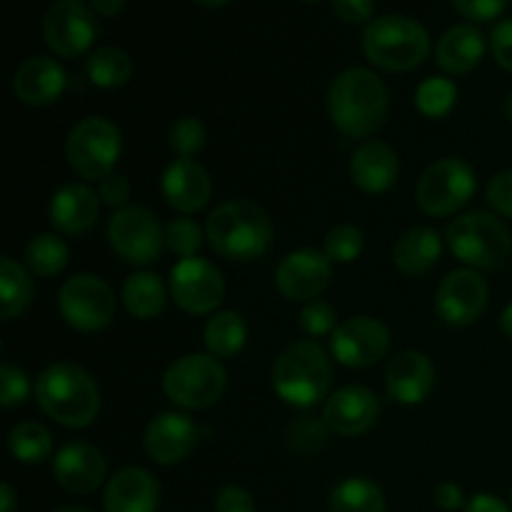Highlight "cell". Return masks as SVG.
Returning a JSON list of instances; mask_svg holds the SVG:
<instances>
[{"mask_svg":"<svg viewBox=\"0 0 512 512\" xmlns=\"http://www.w3.org/2000/svg\"><path fill=\"white\" fill-rule=\"evenodd\" d=\"M333 13L348 25L373 23L375 0H333Z\"/></svg>","mask_w":512,"mask_h":512,"instance_id":"obj_44","label":"cell"},{"mask_svg":"<svg viewBox=\"0 0 512 512\" xmlns=\"http://www.w3.org/2000/svg\"><path fill=\"white\" fill-rule=\"evenodd\" d=\"M503 113H505V118H508L510 123H512V93L508 95V98H505V103H503Z\"/></svg>","mask_w":512,"mask_h":512,"instance_id":"obj_53","label":"cell"},{"mask_svg":"<svg viewBox=\"0 0 512 512\" xmlns=\"http://www.w3.org/2000/svg\"><path fill=\"white\" fill-rule=\"evenodd\" d=\"M58 310L70 328L80 333H95L113 320L115 295L98 275L80 273L60 285Z\"/></svg>","mask_w":512,"mask_h":512,"instance_id":"obj_9","label":"cell"},{"mask_svg":"<svg viewBox=\"0 0 512 512\" xmlns=\"http://www.w3.org/2000/svg\"><path fill=\"white\" fill-rule=\"evenodd\" d=\"M215 512H255V500L240 485H228L215 498Z\"/></svg>","mask_w":512,"mask_h":512,"instance_id":"obj_46","label":"cell"},{"mask_svg":"<svg viewBox=\"0 0 512 512\" xmlns=\"http://www.w3.org/2000/svg\"><path fill=\"white\" fill-rule=\"evenodd\" d=\"M28 395V375L20 368H15V365L5 363L3 368H0V403H3L5 408H15V405H23Z\"/></svg>","mask_w":512,"mask_h":512,"instance_id":"obj_40","label":"cell"},{"mask_svg":"<svg viewBox=\"0 0 512 512\" xmlns=\"http://www.w3.org/2000/svg\"><path fill=\"white\" fill-rule=\"evenodd\" d=\"M363 230L355 228V225H338V228L330 230L325 235V250L333 263H353L360 253H363Z\"/></svg>","mask_w":512,"mask_h":512,"instance_id":"obj_36","label":"cell"},{"mask_svg":"<svg viewBox=\"0 0 512 512\" xmlns=\"http://www.w3.org/2000/svg\"><path fill=\"white\" fill-rule=\"evenodd\" d=\"M475 173L465 160L443 158L430 165L420 178L415 198L428 215H453L473 198Z\"/></svg>","mask_w":512,"mask_h":512,"instance_id":"obj_10","label":"cell"},{"mask_svg":"<svg viewBox=\"0 0 512 512\" xmlns=\"http://www.w3.org/2000/svg\"><path fill=\"white\" fill-rule=\"evenodd\" d=\"M35 298V285L30 270L15 263L10 255L0 260V308L3 320H15L30 308Z\"/></svg>","mask_w":512,"mask_h":512,"instance_id":"obj_29","label":"cell"},{"mask_svg":"<svg viewBox=\"0 0 512 512\" xmlns=\"http://www.w3.org/2000/svg\"><path fill=\"white\" fill-rule=\"evenodd\" d=\"M443 253V240L428 225H415L405 230L393 245V263L405 275H423L433 270V265Z\"/></svg>","mask_w":512,"mask_h":512,"instance_id":"obj_27","label":"cell"},{"mask_svg":"<svg viewBox=\"0 0 512 512\" xmlns=\"http://www.w3.org/2000/svg\"><path fill=\"white\" fill-rule=\"evenodd\" d=\"M198 443V428L183 413H160L145 430V453L158 465H178Z\"/></svg>","mask_w":512,"mask_h":512,"instance_id":"obj_18","label":"cell"},{"mask_svg":"<svg viewBox=\"0 0 512 512\" xmlns=\"http://www.w3.org/2000/svg\"><path fill=\"white\" fill-rule=\"evenodd\" d=\"M248 343V325L235 310H220L205 325V348L213 358H233Z\"/></svg>","mask_w":512,"mask_h":512,"instance_id":"obj_30","label":"cell"},{"mask_svg":"<svg viewBox=\"0 0 512 512\" xmlns=\"http://www.w3.org/2000/svg\"><path fill=\"white\" fill-rule=\"evenodd\" d=\"M198 5H203V8H220V5H228L230 0H195Z\"/></svg>","mask_w":512,"mask_h":512,"instance_id":"obj_52","label":"cell"},{"mask_svg":"<svg viewBox=\"0 0 512 512\" xmlns=\"http://www.w3.org/2000/svg\"><path fill=\"white\" fill-rule=\"evenodd\" d=\"M300 328L308 335L318 338V335H333L338 328V313L325 300H310L303 310H300Z\"/></svg>","mask_w":512,"mask_h":512,"instance_id":"obj_39","label":"cell"},{"mask_svg":"<svg viewBox=\"0 0 512 512\" xmlns=\"http://www.w3.org/2000/svg\"><path fill=\"white\" fill-rule=\"evenodd\" d=\"M100 195L88 185H63L50 200V223L65 235H83L98 223Z\"/></svg>","mask_w":512,"mask_h":512,"instance_id":"obj_23","label":"cell"},{"mask_svg":"<svg viewBox=\"0 0 512 512\" xmlns=\"http://www.w3.org/2000/svg\"><path fill=\"white\" fill-rule=\"evenodd\" d=\"M43 38L60 58H80L98 38L93 8L80 0H55L43 18Z\"/></svg>","mask_w":512,"mask_h":512,"instance_id":"obj_11","label":"cell"},{"mask_svg":"<svg viewBox=\"0 0 512 512\" xmlns=\"http://www.w3.org/2000/svg\"><path fill=\"white\" fill-rule=\"evenodd\" d=\"M455 10L460 15H465L468 20L475 23H488L495 20L505 8H508V0H453Z\"/></svg>","mask_w":512,"mask_h":512,"instance_id":"obj_42","label":"cell"},{"mask_svg":"<svg viewBox=\"0 0 512 512\" xmlns=\"http://www.w3.org/2000/svg\"><path fill=\"white\" fill-rule=\"evenodd\" d=\"M435 503H438V508L448 512H455L468 505L465 503L463 490H460L455 483H440L438 488H435Z\"/></svg>","mask_w":512,"mask_h":512,"instance_id":"obj_47","label":"cell"},{"mask_svg":"<svg viewBox=\"0 0 512 512\" xmlns=\"http://www.w3.org/2000/svg\"><path fill=\"white\" fill-rule=\"evenodd\" d=\"M500 328H503V333L508 335V338H512V303L503 310V315H500Z\"/></svg>","mask_w":512,"mask_h":512,"instance_id":"obj_51","label":"cell"},{"mask_svg":"<svg viewBox=\"0 0 512 512\" xmlns=\"http://www.w3.org/2000/svg\"><path fill=\"white\" fill-rule=\"evenodd\" d=\"M390 348L388 325L370 315H355L340 323L330 335V350L338 363L348 368H370L385 358Z\"/></svg>","mask_w":512,"mask_h":512,"instance_id":"obj_14","label":"cell"},{"mask_svg":"<svg viewBox=\"0 0 512 512\" xmlns=\"http://www.w3.org/2000/svg\"><path fill=\"white\" fill-rule=\"evenodd\" d=\"M273 220L250 200H230L215 208L205 223V238L228 260H255L273 245Z\"/></svg>","mask_w":512,"mask_h":512,"instance_id":"obj_3","label":"cell"},{"mask_svg":"<svg viewBox=\"0 0 512 512\" xmlns=\"http://www.w3.org/2000/svg\"><path fill=\"white\" fill-rule=\"evenodd\" d=\"M490 50H493L495 63L503 70L512 73V18L500 20L490 33Z\"/></svg>","mask_w":512,"mask_h":512,"instance_id":"obj_43","label":"cell"},{"mask_svg":"<svg viewBox=\"0 0 512 512\" xmlns=\"http://www.w3.org/2000/svg\"><path fill=\"white\" fill-rule=\"evenodd\" d=\"M203 228L193 218H175L165 230V245L180 258H198V250L203 245Z\"/></svg>","mask_w":512,"mask_h":512,"instance_id":"obj_37","label":"cell"},{"mask_svg":"<svg viewBox=\"0 0 512 512\" xmlns=\"http://www.w3.org/2000/svg\"><path fill=\"white\" fill-rule=\"evenodd\" d=\"M400 175L398 153L383 140H365L350 160V178L365 193H385Z\"/></svg>","mask_w":512,"mask_h":512,"instance_id":"obj_25","label":"cell"},{"mask_svg":"<svg viewBox=\"0 0 512 512\" xmlns=\"http://www.w3.org/2000/svg\"><path fill=\"white\" fill-rule=\"evenodd\" d=\"M68 245L60 235L40 233L25 248V268L38 278H53L68 265Z\"/></svg>","mask_w":512,"mask_h":512,"instance_id":"obj_33","label":"cell"},{"mask_svg":"<svg viewBox=\"0 0 512 512\" xmlns=\"http://www.w3.org/2000/svg\"><path fill=\"white\" fill-rule=\"evenodd\" d=\"M363 50L375 68L408 73L428 58L430 35L408 15H380L365 28Z\"/></svg>","mask_w":512,"mask_h":512,"instance_id":"obj_5","label":"cell"},{"mask_svg":"<svg viewBox=\"0 0 512 512\" xmlns=\"http://www.w3.org/2000/svg\"><path fill=\"white\" fill-rule=\"evenodd\" d=\"M55 512H90V510L78 508V505H65V508H58Z\"/></svg>","mask_w":512,"mask_h":512,"instance_id":"obj_54","label":"cell"},{"mask_svg":"<svg viewBox=\"0 0 512 512\" xmlns=\"http://www.w3.org/2000/svg\"><path fill=\"white\" fill-rule=\"evenodd\" d=\"M488 283L483 275L473 268L453 270L448 278L440 283L435 295V310L445 323L455 328L473 325L488 308Z\"/></svg>","mask_w":512,"mask_h":512,"instance_id":"obj_15","label":"cell"},{"mask_svg":"<svg viewBox=\"0 0 512 512\" xmlns=\"http://www.w3.org/2000/svg\"><path fill=\"white\" fill-rule=\"evenodd\" d=\"M105 458L88 443H68L55 453L53 475L63 490L73 495H90L103 485Z\"/></svg>","mask_w":512,"mask_h":512,"instance_id":"obj_19","label":"cell"},{"mask_svg":"<svg viewBox=\"0 0 512 512\" xmlns=\"http://www.w3.org/2000/svg\"><path fill=\"white\" fill-rule=\"evenodd\" d=\"M40 410L65 428H88L100 410L95 380L75 363H53L35 380Z\"/></svg>","mask_w":512,"mask_h":512,"instance_id":"obj_2","label":"cell"},{"mask_svg":"<svg viewBox=\"0 0 512 512\" xmlns=\"http://www.w3.org/2000/svg\"><path fill=\"white\" fill-rule=\"evenodd\" d=\"M465 512H512V508L510 505H505L500 498H495V495L480 493V495H473V498L468 500Z\"/></svg>","mask_w":512,"mask_h":512,"instance_id":"obj_48","label":"cell"},{"mask_svg":"<svg viewBox=\"0 0 512 512\" xmlns=\"http://www.w3.org/2000/svg\"><path fill=\"white\" fill-rule=\"evenodd\" d=\"M160 188H163L165 203L185 215L205 208L213 195L208 170L195 163L193 158H178L175 163H170L160 180Z\"/></svg>","mask_w":512,"mask_h":512,"instance_id":"obj_22","label":"cell"},{"mask_svg":"<svg viewBox=\"0 0 512 512\" xmlns=\"http://www.w3.org/2000/svg\"><path fill=\"white\" fill-rule=\"evenodd\" d=\"M303 3H320V0H303Z\"/></svg>","mask_w":512,"mask_h":512,"instance_id":"obj_55","label":"cell"},{"mask_svg":"<svg viewBox=\"0 0 512 512\" xmlns=\"http://www.w3.org/2000/svg\"><path fill=\"white\" fill-rule=\"evenodd\" d=\"M458 100V88L448 78H428L415 90V105L425 118H445Z\"/></svg>","mask_w":512,"mask_h":512,"instance_id":"obj_35","label":"cell"},{"mask_svg":"<svg viewBox=\"0 0 512 512\" xmlns=\"http://www.w3.org/2000/svg\"><path fill=\"white\" fill-rule=\"evenodd\" d=\"M68 88V73L60 68L58 60L33 55L18 65L13 75V93L20 103L45 108L53 105Z\"/></svg>","mask_w":512,"mask_h":512,"instance_id":"obj_20","label":"cell"},{"mask_svg":"<svg viewBox=\"0 0 512 512\" xmlns=\"http://www.w3.org/2000/svg\"><path fill=\"white\" fill-rule=\"evenodd\" d=\"M170 298L188 315H210L225 298L223 273L205 258H185L170 273Z\"/></svg>","mask_w":512,"mask_h":512,"instance_id":"obj_13","label":"cell"},{"mask_svg":"<svg viewBox=\"0 0 512 512\" xmlns=\"http://www.w3.org/2000/svg\"><path fill=\"white\" fill-rule=\"evenodd\" d=\"M510 508H512V490H510Z\"/></svg>","mask_w":512,"mask_h":512,"instance_id":"obj_56","label":"cell"},{"mask_svg":"<svg viewBox=\"0 0 512 512\" xmlns=\"http://www.w3.org/2000/svg\"><path fill=\"white\" fill-rule=\"evenodd\" d=\"M120 153H123V135L118 125L98 115L80 120L65 140V158L70 168L85 180L100 183L105 175L113 173Z\"/></svg>","mask_w":512,"mask_h":512,"instance_id":"obj_8","label":"cell"},{"mask_svg":"<svg viewBox=\"0 0 512 512\" xmlns=\"http://www.w3.org/2000/svg\"><path fill=\"white\" fill-rule=\"evenodd\" d=\"M378 415L380 403L373 390L365 385H348L328 398L323 408V423L343 438H355L368 433L378 423Z\"/></svg>","mask_w":512,"mask_h":512,"instance_id":"obj_17","label":"cell"},{"mask_svg":"<svg viewBox=\"0 0 512 512\" xmlns=\"http://www.w3.org/2000/svg\"><path fill=\"white\" fill-rule=\"evenodd\" d=\"M85 73H88L90 83L98 85V88L118 90L133 75V60L118 45H103V48L90 53L88 63H85Z\"/></svg>","mask_w":512,"mask_h":512,"instance_id":"obj_31","label":"cell"},{"mask_svg":"<svg viewBox=\"0 0 512 512\" xmlns=\"http://www.w3.org/2000/svg\"><path fill=\"white\" fill-rule=\"evenodd\" d=\"M448 248L455 258L473 270H495L510 258V230L493 213H465L455 218L445 230Z\"/></svg>","mask_w":512,"mask_h":512,"instance_id":"obj_6","label":"cell"},{"mask_svg":"<svg viewBox=\"0 0 512 512\" xmlns=\"http://www.w3.org/2000/svg\"><path fill=\"white\" fill-rule=\"evenodd\" d=\"M98 195H100V203L113 205V208L120 210L130 200L128 178H123V175L118 173L105 175V178L98 183Z\"/></svg>","mask_w":512,"mask_h":512,"instance_id":"obj_45","label":"cell"},{"mask_svg":"<svg viewBox=\"0 0 512 512\" xmlns=\"http://www.w3.org/2000/svg\"><path fill=\"white\" fill-rule=\"evenodd\" d=\"M123 305L133 318L150 320L158 318L165 310V303H168V290H165V283L155 273H148V270H140V273H133L123 285Z\"/></svg>","mask_w":512,"mask_h":512,"instance_id":"obj_28","label":"cell"},{"mask_svg":"<svg viewBox=\"0 0 512 512\" xmlns=\"http://www.w3.org/2000/svg\"><path fill=\"white\" fill-rule=\"evenodd\" d=\"M170 148L180 155V158H193L195 153L205 148V125L193 115L178 118L170 128Z\"/></svg>","mask_w":512,"mask_h":512,"instance_id":"obj_38","label":"cell"},{"mask_svg":"<svg viewBox=\"0 0 512 512\" xmlns=\"http://www.w3.org/2000/svg\"><path fill=\"white\" fill-rule=\"evenodd\" d=\"M158 503V480L143 468L118 470L103 493L105 512H155Z\"/></svg>","mask_w":512,"mask_h":512,"instance_id":"obj_24","label":"cell"},{"mask_svg":"<svg viewBox=\"0 0 512 512\" xmlns=\"http://www.w3.org/2000/svg\"><path fill=\"white\" fill-rule=\"evenodd\" d=\"M485 198H488L490 208L495 213L512 220V170H503V173H498L490 180L488 190H485Z\"/></svg>","mask_w":512,"mask_h":512,"instance_id":"obj_41","label":"cell"},{"mask_svg":"<svg viewBox=\"0 0 512 512\" xmlns=\"http://www.w3.org/2000/svg\"><path fill=\"white\" fill-rule=\"evenodd\" d=\"M108 240L115 253L128 263L150 265L163 253L165 233L150 210L120 208L108 223Z\"/></svg>","mask_w":512,"mask_h":512,"instance_id":"obj_12","label":"cell"},{"mask_svg":"<svg viewBox=\"0 0 512 512\" xmlns=\"http://www.w3.org/2000/svg\"><path fill=\"white\" fill-rule=\"evenodd\" d=\"M330 263L333 260L320 250H295V253L285 255L283 263L278 265L275 285L288 300H295V303L308 300L310 303L315 295H320L330 285V278H333V265Z\"/></svg>","mask_w":512,"mask_h":512,"instance_id":"obj_16","label":"cell"},{"mask_svg":"<svg viewBox=\"0 0 512 512\" xmlns=\"http://www.w3.org/2000/svg\"><path fill=\"white\" fill-rule=\"evenodd\" d=\"M8 448L15 460L35 465L50 458V453H53V438H50L45 425L35 423V420H25V423H18L10 430Z\"/></svg>","mask_w":512,"mask_h":512,"instance_id":"obj_34","label":"cell"},{"mask_svg":"<svg viewBox=\"0 0 512 512\" xmlns=\"http://www.w3.org/2000/svg\"><path fill=\"white\" fill-rule=\"evenodd\" d=\"M330 512H385V495L373 480L348 478L330 493Z\"/></svg>","mask_w":512,"mask_h":512,"instance_id":"obj_32","label":"cell"},{"mask_svg":"<svg viewBox=\"0 0 512 512\" xmlns=\"http://www.w3.org/2000/svg\"><path fill=\"white\" fill-rule=\"evenodd\" d=\"M225 368L218 358L203 353L175 360L163 375V393L178 408L203 410L218 403L225 393Z\"/></svg>","mask_w":512,"mask_h":512,"instance_id":"obj_7","label":"cell"},{"mask_svg":"<svg viewBox=\"0 0 512 512\" xmlns=\"http://www.w3.org/2000/svg\"><path fill=\"white\" fill-rule=\"evenodd\" d=\"M388 108V85L373 70L350 68L330 85V120L348 138H370L385 123Z\"/></svg>","mask_w":512,"mask_h":512,"instance_id":"obj_1","label":"cell"},{"mask_svg":"<svg viewBox=\"0 0 512 512\" xmlns=\"http://www.w3.org/2000/svg\"><path fill=\"white\" fill-rule=\"evenodd\" d=\"M90 8L100 18H113L125 8V0H90Z\"/></svg>","mask_w":512,"mask_h":512,"instance_id":"obj_49","label":"cell"},{"mask_svg":"<svg viewBox=\"0 0 512 512\" xmlns=\"http://www.w3.org/2000/svg\"><path fill=\"white\" fill-rule=\"evenodd\" d=\"M385 388L400 405H420L428 400L435 388V368L428 355L418 350L395 355L385 370Z\"/></svg>","mask_w":512,"mask_h":512,"instance_id":"obj_21","label":"cell"},{"mask_svg":"<svg viewBox=\"0 0 512 512\" xmlns=\"http://www.w3.org/2000/svg\"><path fill=\"white\" fill-rule=\"evenodd\" d=\"M333 365L313 340H298L280 353L273 365V388L280 400L295 408H313L328 395Z\"/></svg>","mask_w":512,"mask_h":512,"instance_id":"obj_4","label":"cell"},{"mask_svg":"<svg viewBox=\"0 0 512 512\" xmlns=\"http://www.w3.org/2000/svg\"><path fill=\"white\" fill-rule=\"evenodd\" d=\"M485 55V35L475 25H453L435 48V60L448 75H465L480 65Z\"/></svg>","mask_w":512,"mask_h":512,"instance_id":"obj_26","label":"cell"},{"mask_svg":"<svg viewBox=\"0 0 512 512\" xmlns=\"http://www.w3.org/2000/svg\"><path fill=\"white\" fill-rule=\"evenodd\" d=\"M18 510V495H15V490L10 488L8 483L0 488V512H15Z\"/></svg>","mask_w":512,"mask_h":512,"instance_id":"obj_50","label":"cell"}]
</instances>
